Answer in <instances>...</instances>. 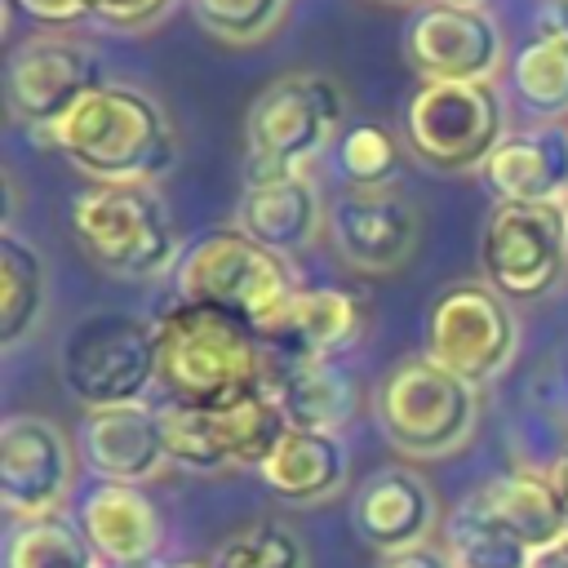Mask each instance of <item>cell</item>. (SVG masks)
<instances>
[{"instance_id":"obj_27","label":"cell","mask_w":568,"mask_h":568,"mask_svg":"<svg viewBox=\"0 0 568 568\" xmlns=\"http://www.w3.org/2000/svg\"><path fill=\"white\" fill-rule=\"evenodd\" d=\"M510 84L537 115H568V40L532 36L510 58Z\"/></svg>"},{"instance_id":"obj_25","label":"cell","mask_w":568,"mask_h":568,"mask_svg":"<svg viewBox=\"0 0 568 568\" xmlns=\"http://www.w3.org/2000/svg\"><path fill=\"white\" fill-rule=\"evenodd\" d=\"M444 550L457 568H532V550L501 528L475 497H462L444 519Z\"/></svg>"},{"instance_id":"obj_26","label":"cell","mask_w":568,"mask_h":568,"mask_svg":"<svg viewBox=\"0 0 568 568\" xmlns=\"http://www.w3.org/2000/svg\"><path fill=\"white\" fill-rule=\"evenodd\" d=\"M102 559L67 515L22 519L4 532V568H98Z\"/></svg>"},{"instance_id":"obj_4","label":"cell","mask_w":568,"mask_h":568,"mask_svg":"<svg viewBox=\"0 0 568 568\" xmlns=\"http://www.w3.org/2000/svg\"><path fill=\"white\" fill-rule=\"evenodd\" d=\"M346 98L320 71H293L266 84L244 115L248 182L293 178L346 133Z\"/></svg>"},{"instance_id":"obj_29","label":"cell","mask_w":568,"mask_h":568,"mask_svg":"<svg viewBox=\"0 0 568 568\" xmlns=\"http://www.w3.org/2000/svg\"><path fill=\"white\" fill-rule=\"evenodd\" d=\"M213 568H306V550L288 524L257 519L213 550Z\"/></svg>"},{"instance_id":"obj_3","label":"cell","mask_w":568,"mask_h":568,"mask_svg":"<svg viewBox=\"0 0 568 568\" xmlns=\"http://www.w3.org/2000/svg\"><path fill=\"white\" fill-rule=\"evenodd\" d=\"M297 275L284 253L257 244L240 226H213L195 235L178 266H173V293L182 302H204L217 311L240 315L257 337L284 315V306L297 293Z\"/></svg>"},{"instance_id":"obj_7","label":"cell","mask_w":568,"mask_h":568,"mask_svg":"<svg viewBox=\"0 0 568 568\" xmlns=\"http://www.w3.org/2000/svg\"><path fill=\"white\" fill-rule=\"evenodd\" d=\"M479 395L470 382L435 364L430 355L399 359L377 386V426L390 448L408 457H444L475 430Z\"/></svg>"},{"instance_id":"obj_39","label":"cell","mask_w":568,"mask_h":568,"mask_svg":"<svg viewBox=\"0 0 568 568\" xmlns=\"http://www.w3.org/2000/svg\"><path fill=\"white\" fill-rule=\"evenodd\" d=\"M564 217H568V195H564Z\"/></svg>"},{"instance_id":"obj_16","label":"cell","mask_w":568,"mask_h":568,"mask_svg":"<svg viewBox=\"0 0 568 568\" xmlns=\"http://www.w3.org/2000/svg\"><path fill=\"white\" fill-rule=\"evenodd\" d=\"M75 453L93 479L111 484H146L169 466L160 413L146 404L89 408L75 430Z\"/></svg>"},{"instance_id":"obj_31","label":"cell","mask_w":568,"mask_h":568,"mask_svg":"<svg viewBox=\"0 0 568 568\" xmlns=\"http://www.w3.org/2000/svg\"><path fill=\"white\" fill-rule=\"evenodd\" d=\"M337 169L346 173L351 186H368V182H386V173L395 169V142L382 124H351L337 138Z\"/></svg>"},{"instance_id":"obj_13","label":"cell","mask_w":568,"mask_h":568,"mask_svg":"<svg viewBox=\"0 0 568 568\" xmlns=\"http://www.w3.org/2000/svg\"><path fill=\"white\" fill-rule=\"evenodd\" d=\"M328 235L346 266L386 275L399 271L422 235V217L413 200L395 182H368L346 186L328 209Z\"/></svg>"},{"instance_id":"obj_1","label":"cell","mask_w":568,"mask_h":568,"mask_svg":"<svg viewBox=\"0 0 568 568\" xmlns=\"http://www.w3.org/2000/svg\"><path fill=\"white\" fill-rule=\"evenodd\" d=\"M93 186H151L173 169L178 142L164 106L133 84L89 89L44 138Z\"/></svg>"},{"instance_id":"obj_2","label":"cell","mask_w":568,"mask_h":568,"mask_svg":"<svg viewBox=\"0 0 568 568\" xmlns=\"http://www.w3.org/2000/svg\"><path fill=\"white\" fill-rule=\"evenodd\" d=\"M160 390L173 404L217 408L266 382V346L240 315L173 297L155 315Z\"/></svg>"},{"instance_id":"obj_11","label":"cell","mask_w":568,"mask_h":568,"mask_svg":"<svg viewBox=\"0 0 568 568\" xmlns=\"http://www.w3.org/2000/svg\"><path fill=\"white\" fill-rule=\"evenodd\" d=\"M98 84H106L98 53L80 40H67V36L27 40L9 53V67H4L9 106L27 124V133H36V138H44Z\"/></svg>"},{"instance_id":"obj_10","label":"cell","mask_w":568,"mask_h":568,"mask_svg":"<svg viewBox=\"0 0 568 568\" xmlns=\"http://www.w3.org/2000/svg\"><path fill=\"white\" fill-rule=\"evenodd\" d=\"M479 266L506 302L546 297L568 266L564 204H497L479 235Z\"/></svg>"},{"instance_id":"obj_32","label":"cell","mask_w":568,"mask_h":568,"mask_svg":"<svg viewBox=\"0 0 568 568\" xmlns=\"http://www.w3.org/2000/svg\"><path fill=\"white\" fill-rule=\"evenodd\" d=\"M173 0H84L89 18L106 22V27H120V31H138V27H151L155 18H164Z\"/></svg>"},{"instance_id":"obj_15","label":"cell","mask_w":568,"mask_h":568,"mask_svg":"<svg viewBox=\"0 0 568 568\" xmlns=\"http://www.w3.org/2000/svg\"><path fill=\"white\" fill-rule=\"evenodd\" d=\"M75 528L93 546V555L111 568H146L164 559V519L142 484L93 479L75 497Z\"/></svg>"},{"instance_id":"obj_35","label":"cell","mask_w":568,"mask_h":568,"mask_svg":"<svg viewBox=\"0 0 568 568\" xmlns=\"http://www.w3.org/2000/svg\"><path fill=\"white\" fill-rule=\"evenodd\" d=\"M537 36L568 40V0H541V9H537Z\"/></svg>"},{"instance_id":"obj_33","label":"cell","mask_w":568,"mask_h":568,"mask_svg":"<svg viewBox=\"0 0 568 568\" xmlns=\"http://www.w3.org/2000/svg\"><path fill=\"white\" fill-rule=\"evenodd\" d=\"M31 22H44V27H71V22H80L89 9H84V0H13Z\"/></svg>"},{"instance_id":"obj_40","label":"cell","mask_w":568,"mask_h":568,"mask_svg":"<svg viewBox=\"0 0 568 568\" xmlns=\"http://www.w3.org/2000/svg\"><path fill=\"white\" fill-rule=\"evenodd\" d=\"M98 568H111V564H98Z\"/></svg>"},{"instance_id":"obj_12","label":"cell","mask_w":568,"mask_h":568,"mask_svg":"<svg viewBox=\"0 0 568 568\" xmlns=\"http://www.w3.org/2000/svg\"><path fill=\"white\" fill-rule=\"evenodd\" d=\"M75 475L67 435L36 413H9L0 426V501L9 524L58 515Z\"/></svg>"},{"instance_id":"obj_21","label":"cell","mask_w":568,"mask_h":568,"mask_svg":"<svg viewBox=\"0 0 568 568\" xmlns=\"http://www.w3.org/2000/svg\"><path fill=\"white\" fill-rule=\"evenodd\" d=\"M240 231L253 235L257 244L275 248V253H297L315 240L320 231V191L306 173L293 178H271V182H248L240 195V213H235Z\"/></svg>"},{"instance_id":"obj_22","label":"cell","mask_w":568,"mask_h":568,"mask_svg":"<svg viewBox=\"0 0 568 568\" xmlns=\"http://www.w3.org/2000/svg\"><path fill=\"white\" fill-rule=\"evenodd\" d=\"M257 475L280 501H320L346 479V444L333 430L288 426L271 457L257 466Z\"/></svg>"},{"instance_id":"obj_38","label":"cell","mask_w":568,"mask_h":568,"mask_svg":"<svg viewBox=\"0 0 568 568\" xmlns=\"http://www.w3.org/2000/svg\"><path fill=\"white\" fill-rule=\"evenodd\" d=\"M430 4H453V9H484V0H430Z\"/></svg>"},{"instance_id":"obj_23","label":"cell","mask_w":568,"mask_h":568,"mask_svg":"<svg viewBox=\"0 0 568 568\" xmlns=\"http://www.w3.org/2000/svg\"><path fill=\"white\" fill-rule=\"evenodd\" d=\"M501 528H510L532 555L550 541H559L568 528H564V515H559V501L546 484L541 470H506L488 484H479L470 493Z\"/></svg>"},{"instance_id":"obj_37","label":"cell","mask_w":568,"mask_h":568,"mask_svg":"<svg viewBox=\"0 0 568 568\" xmlns=\"http://www.w3.org/2000/svg\"><path fill=\"white\" fill-rule=\"evenodd\" d=\"M146 568H213V564H204V559H155Z\"/></svg>"},{"instance_id":"obj_34","label":"cell","mask_w":568,"mask_h":568,"mask_svg":"<svg viewBox=\"0 0 568 568\" xmlns=\"http://www.w3.org/2000/svg\"><path fill=\"white\" fill-rule=\"evenodd\" d=\"M377 568H457V564H453V555H448L444 546L422 541V546H408V550L382 555V559H377Z\"/></svg>"},{"instance_id":"obj_18","label":"cell","mask_w":568,"mask_h":568,"mask_svg":"<svg viewBox=\"0 0 568 568\" xmlns=\"http://www.w3.org/2000/svg\"><path fill=\"white\" fill-rule=\"evenodd\" d=\"M359 324V297L333 284H302L284 315L262 333V346L271 359H337L355 346Z\"/></svg>"},{"instance_id":"obj_24","label":"cell","mask_w":568,"mask_h":568,"mask_svg":"<svg viewBox=\"0 0 568 568\" xmlns=\"http://www.w3.org/2000/svg\"><path fill=\"white\" fill-rule=\"evenodd\" d=\"M49 297V266L36 244L4 231L0 235V337L4 346H18L44 311Z\"/></svg>"},{"instance_id":"obj_20","label":"cell","mask_w":568,"mask_h":568,"mask_svg":"<svg viewBox=\"0 0 568 568\" xmlns=\"http://www.w3.org/2000/svg\"><path fill=\"white\" fill-rule=\"evenodd\" d=\"M266 386L275 390L288 426L302 430L337 435L359 408L355 377L337 359H275L266 368Z\"/></svg>"},{"instance_id":"obj_6","label":"cell","mask_w":568,"mask_h":568,"mask_svg":"<svg viewBox=\"0 0 568 568\" xmlns=\"http://www.w3.org/2000/svg\"><path fill=\"white\" fill-rule=\"evenodd\" d=\"M58 373L84 413L142 404V395L160 386L155 320L133 311H93L75 320L58 346Z\"/></svg>"},{"instance_id":"obj_28","label":"cell","mask_w":568,"mask_h":568,"mask_svg":"<svg viewBox=\"0 0 568 568\" xmlns=\"http://www.w3.org/2000/svg\"><path fill=\"white\" fill-rule=\"evenodd\" d=\"M155 413H160V435H164V453H169L173 466L195 470V475L226 470V457H222V448L213 439V426H209V408L164 399Z\"/></svg>"},{"instance_id":"obj_36","label":"cell","mask_w":568,"mask_h":568,"mask_svg":"<svg viewBox=\"0 0 568 568\" xmlns=\"http://www.w3.org/2000/svg\"><path fill=\"white\" fill-rule=\"evenodd\" d=\"M532 568H568V532L532 555Z\"/></svg>"},{"instance_id":"obj_14","label":"cell","mask_w":568,"mask_h":568,"mask_svg":"<svg viewBox=\"0 0 568 568\" xmlns=\"http://www.w3.org/2000/svg\"><path fill=\"white\" fill-rule=\"evenodd\" d=\"M404 58L422 80L475 84L501 62V31L484 9L422 4L404 27Z\"/></svg>"},{"instance_id":"obj_30","label":"cell","mask_w":568,"mask_h":568,"mask_svg":"<svg viewBox=\"0 0 568 568\" xmlns=\"http://www.w3.org/2000/svg\"><path fill=\"white\" fill-rule=\"evenodd\" d=\"M288 0H191L195 22L226 40V44H253L262 36H271V27L284 18Z\"/></svg>"},{"instance_id":"obj_17","label":"cell","mask_w":568,"mask_h":568,"mask_svg":"<svg viewBox=\"0 0 568 568\" xmlns=\"http://www.w3.org/2000/svg\"><path fill=\"white\" fill-rule=\"evenodd\" d=\"M351 528L377 555H395V550L422 546L426 532L435 528V493L417 470L382 466L355 488Z\"/></svg>"},{"instance_id":"obj_8","label":"cell","mask_w":568,"mask_h":568,"mask_svg":"<svg viewBox=\"0 0 568 568\" xmlns=\"http://www.w3.org/2000/svg\"><path fill=\"white\" fill-rule=\"evenodd\" d=\"M506 115L488 80L448 84L422 80L404 102V142L435 173L484 169V160L501 146Z\"/></svg>"},{"instance_id":"obj_19","label":"cell","mask_w":568,"mask_h":568,"mask_svg":"<svg viewBox=\"0 0 568 568\" xmlns=\"http://www.w3.org/2000/svg\"><path fill=\"white\" fill-rule=\"evenodd\" d=\"M497 204H564L568 195V129L541 124L501 138L479 169Z\"/></svg>"},{"instance_id":"obj_9","label":"cell","mask_w":568,"mask_h":568,"mask_svg":"<svg viewBox=\"0 0 568 568\" xmlns=\"http://www.w3.org/2000/svg\"><path fill=\"white\" fill-rule=\"evenodd\" d=\"M515 346H519L515 311L484 280L448 284L426 311V355L470 386L493 382L510 364Z\"/></svg>"},{"instance_id":"obj_5","label":"cell","mask_w":568,"mask_h":568,"mask_svg":"<svg viewBox=\"0 0 568 568\" xmlns=\"http://www.w3.org/2000/svg\"><path fill=\"white\" fill-rule=\"evenodd\" d=\"M67 222L84 257L120 280H155L182 257L169 209L151 186H84Z\"/></svg>"}]
</instances>
